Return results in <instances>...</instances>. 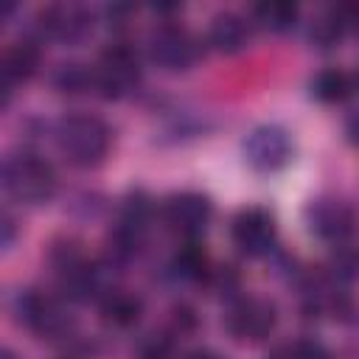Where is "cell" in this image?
Listing matches in <instances>:
<instances>
[{
    "instance_id": "obj_1",
    "label": "cell",
    "mask_w": 359,
    "mask_h": 359,
    "mask_svg": "<svg viewBox=\"0 0 359 359\" xmlns=\"http://www.w3.org/2000/svg\"><path fill=\"white\" fill-rule=\"evenodd\" d=\"M56 143H59V151L73 165L90 168V165H98L107 157L109 143H112V129L98 115L73 112V115H65L59 121Z\"/></svg>"
},
{
    "instance_id": "obj_2",
    "label": "cell",
    "mask_w": 359,
    "mask_h": 359,
    "mask_svg": "<svg viewBox=\"0 0 359 359\" xmlns=\"http://www.w3.org/2000/svg\"><path fill=\"white\" fill-rule=\"evenodd\" d=\"M3 188L22 205H39L56 191V171L48 160L31 151L8 154L3 160Z\"/></svg>"
},
{
    "instance_id": "obj_3",
    "label": "cell",
    "mask_w": 359,
    "mask_h": 359,
    "mask_svg": "<svg viewBox=\"0 0 359 359\" xmlns=\"http://www.w3.org/2000/svg\"><path fill=\"white\" fill-rule=\"evenodd\" d=\"M14 306H17L20 323L28 331H34L36 337H42V339L67 337L70 328H73V317H70L67 306L56 294H48V292H39V289H28V292L17 294Z\"/></svg>"
},
{
    "instance_id": "obj_4",
    "label": "cell",
    "mask_w": 359,
    "mask_h": 359,
    "mask_svg": "<svg viewBox=\"0 0 359 359\" xmlns=\"http://www.w3.org/2000/svg\"><path fill=\"white\" fill-rule=\"evenodd\" d=\"M95 90L104 98H123L140 84V59L129 42H112L104 48L95 65Z\"/></svg>"
},
{
    "instance_id": "obj_5",
    "label": "cell",
    "mask_w": 359,
    "mask_h": 359,
    "mask_svg": "<svg viewBox=\"0 0 359 359\" xmlns=\"http://www.w3.org/2000/svg\"><path fill=\"white\" fill-rule=\"evenodd\" d=\"M149 56L157 67L163 70H188L196 56H199V42L194 39V34L188 28H182L180 22H160L151 28L149 34Z\"/></svg>"
},
{
    "instance_id": "obj_6",
    "label": "cell",
    "mask_w": 359,
    "mask_h": 359,
    "mask_svg": "<svg viewBox=\"0 0 359 359\" xmlns=\"http://www.w3.org/2000/svg\"><path fill=\"white\" fill-rule=\"evenodd\" d=\"M275 323H278L275 303L266 297H255V294L233 300L224 311V328L238 342H258L269 337Z\"/></svg>"
},
{
    "instance_id": "obj_7",
    "label": "cell",
    "mask_w": 359,
    "mask_h": 359,
    "mask_svg": "<svg viewBox=\"0 0 359 359\" xmlns=\"http://www.w3.org/2000/svg\"><path fill=\"white\" fill-rule=\"evenodd\" d=\"M292 137L283 126H275V123H264V126H255L247 137H244V157L247 163L255 168V171H278L283 168L289 160H292Z\"/></svg>"
},
{
    "instance_id": "obj_8",
    "label": "cell",
    "mask_w": 359,
    "mask_h": 359,
    "mask_svg": "<svg viewBox=\"0 0 359 359\" xmlns=\"http://www.w3.org/2000/svg\"><path fill=\"white\" fill-rule=\"evenodd\" d=\"M306 222L317 238L342 244L356 227V213L345 199L320 196V199H311V205L306 208Z\"/></svg>"
},
{
    "instance_id": "obj_9",
    "label": "cell",
    "mask_w": 359,
    "mask_h": 359,
    "mask_svg": "<svg viewBox=\"0 0 359 359\" xmlns=\"http://www.w3.org/2000/svg\"><path fill=\"white\" fill-rule=\"evenodd\" d=\"M93 28V14L81 3H50L39 11V31L53 42H81Z\"/></svg>"
},
{
    "instance_id": "obj_10",
    "label": "cell",
    "mask_w": 359,
    "mask_h": 359,
    "mask_svg": "<svg viewBox=\"0 0 359 359\" xmlns=\"http://www.w3.org/2000/svg\"><path fill=\"white\" fill-rule=\"evenodd\" d=\"M230 238L250 258L266 255L275 247V219L264 208H244L230 224Z\"/></svg>"
},
{
    "instance_id": "obj_11",
    "label": "cell",
    "mask_w": 359,
    "mask_h": 359,
    "mask_svg": "<svg viewBox=\"0 0 359 359\" xmlns=\"http://www.w3.org/2000/svg\"><path fill=\"white\" fill-rule=\"evenodd\" d=\"M210 202L208 196L202 194H194V191H185V194H174L165 208H163V222L168 224V230H174L177 236H185V238H196L208 230L210 224Z\"/></svg>"
},
{
    "instance_id": "obj_12",
    "label": "cell",
    "mask_w": 359,
    "mask_h": 359,
    "mask_svg": "<svg viewBox=\"0 0 359 359\" xmlns=\"http://www.w3.org/2000/svg\"><path fill=\"white\" fill-rule=\"evenodd\" d=\"M39 59H42V53H39V45H36L34 39H17V42H11V45L6 48L3 65H0L6 101H8V95H11V90H14L17 84L28 81V79L36 73ZM6 101H3V104H6Z\"/></svg>"
},
{
    "instance_id": "obj_13",
    "label": "cell",
    "mask_w": 359,
    "mask_h": 359,
    "mask_svg": "<svg viewBox=\"0 0 359 359\" xmlns=\"http://www.w3.org/2000/svg\"><path fill=\"white\" fill-rule=\"evenodd\" d=\"M98 311L109 328H132L143 314V300L135 292L109 286L98 300Z\"/></svg>"
},
{
    "instance_id": "obj_14",
    "label": "cell",
    "mask_w": 359,
    "mask_h": 359,
    "mask_svg": "<svg viewBox=\"0 0 359 359\" xmlns=\"http://www.w3.org/2000/svg\"><path fill=\"white\" fill-rule=\"evenodd\" d=\"M250 39V20L236 11H222L210 20L208 42L219 53H238Z\"/></svg>"
},
{
    "instance_id": "obj_15",
    "label": "cell",
    "mask_w": 359,
    "mask_h": 359,
    "mask_svg": "<svg viewBox=\"0 0 359 359\" xmlns=\"http://www.w3.org/2000/svg\"><path fill=\"white\" fill-rule=\"evenodd\" d=\"M250 20L266 31L283 34L297 22V6L286 3V0H269V3H258L250 8Z\"/></svg>"
},
{
    "instance_id": "obj_16",
    "label": "cell",
    "mask_w": 359,
    "mask_h": 359,
    "mask_svg": "<svg viewBox=\"0 0 359 359\" xmlns=\"http://www.w3.org/2000/svg\"><path fill=\"white\" fill-rule=\"evenodd\" d=\"M311 95L320 98V101H325V104H337V101H342V98L351 95V76L342 73V70H337V67H328V70H323V73L314 76Z\"/></svg>"
},
{
    "instance_id": "obj_17",
    "label": "cell",
    "mask_w": 359,
    "mask_h": 359,
    "mask_svg": "<svg viewBox=\"0 0 359 359\" xmlns=\"http://www.w3.org/2000/svg\"><path fill=\"white\" fill-rule=\"evenodd\" d=\"M53 87H56L59 93L79 95V93H84L87 87H95V73L87 70L84 65H76V62L59 65L56 73H53Z\"/></svg>"
},
{
    "instance_id": "obj_18",
    "label": "cell",
    "mask_w": 359,
    "mask_h": 359,
    "mask_svg": "<svg viewBox=\"0 0 359 359\" xmlns=\"http://www.w3.org/2000/svg\"><path fill=\"white\" fill-rule=\"evenodd\" d=\"M174 275L182 278V280H202V275L208 272V261H205V252L196 250L194 244H188L185 250H180L174 255V264H171Z\"/></svg>"
},
{
    "instance_id": "obj_19",
    "label": "cell",
    "mask_w": 359,
    "mask_h": 359,
    "mask_svg": "<svg viewBox=\"0 0 359 359\" xmlns=\"http://www.w3.org/2000/svg\"><path fill=\"white\" fill-rule=\"evenodd\" d=\"M266 359H331L317 339H292L269 351Z\"/></svg>"
},
{
    "instance_id": "obj_20",
    "label": "cell",
    "mask_w": 359,
    "mask_h": 359,
    "mask_svg": "<svg viewBox=\"0 0 359 359\" xmlns=\"http://www.w3.org/2000/svg\"><path fill=\"white\" fill-rule=\"evenodd\" d=\"M171 351H174L171 337L163 331H151L137 342L135 359H171Z\"/></svg>"
},
{
    "instance_id": "obj_21",
    "label": "cell",
    "mask_w": 359,
    "mask_h": 359,
    "mask_svg": "<svg viewBox=\"0 0 359 359\" xmlns=\"http://www.w3.org/2000/svg\"><path fill=\"white\" fill-rule=\"evenodd\" d=\"M325 17L345 36L348 31H356L359 28V3H334V6L325 8Z\"/></svg>"
},
{
    "instance_id": "obj_22",
    "label": "cell",
    "mask_w": 359,
    "mask_h": 359,
    "mask_svg": "<svg viewBox=\"0 0 359 359\" xmlns=\"http://www.w3.org/2000/svg\"><path fill=\"white\" fill-rule=\"evenodd\" d=\"M345 135L353 146H359V109H353L348 118H345Z\"/></svg>"
},
{
    "instance_id": "obj_23",
    "label": "cell",
    "mask_w": 359,
    "mask_h": 359,
    "mask_svg": "<svg viewBox=\"0 0 359 359\" xmlns=\"http://www.w3.org/2000/svg\"><path fill=\"white\" fill-rule=\"evenodd\" d=\"M185 359H222L216 351H208V348H199V351H191L185 353Z\"/></svg>"
},
{
    "instance_id": "obj_24",
    "label": "cell",
    "mask_w": 359,
    "mask_h": 359,
    "mask_svg": "<svg viewBox=\"0 0 359 359\" xmlns=\"http://www.w3.org/2000/svg\"><path fill=\"white\" fill-rule=\"evenodd\" d=\"M0 359H17V356H14L11 351H3V356H0Z\"/></svg>"
}]
</instances>
